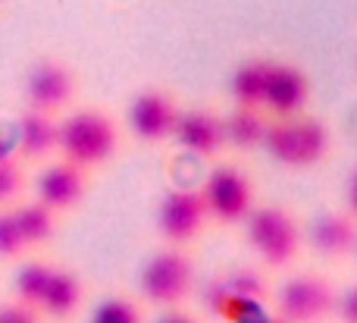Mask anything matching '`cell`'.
<instances>
[{"instance_id": "1", "label": "cell", "mask_w": 357, "mask_h": 323, "mask_svg": "<svg viewBox=\"0 0 357 323\" xmlns=\"http://www.w3.org/2000/svg\"><path fill=\"white\" fill-rule=\"evenodd\" d=\"M119 151V126L100 107H82L56 119V157L82 170H98Z\"/></svg>"}, {"instance_id": "2", "label": "cell", "mask_w": 357, "mask_h": 323, "mask_svg": "<svg viewBox=\"0 0 357 323\" xmlns=\"http://www.w3.org/2000/svg\"><path fill=\"white\" fill-rule=\"evenodd\" d=\"M245 239L248 248L270 270L291 267L304 245L301 223L282 204H254V211L245 217Z\"/></svg>"}, {"instance_id": "3", "label": "cell", "mask_w": 357, "mask_h": 323, "mask_svg": "<svg viewBox=\"0 0 357 323\" xmlns=\"http://www.w3.org/2000/svg\"><path fill=\"white\" fill-rule=\"evenodd\" d=\"M333 135L329 126L317 117H291V119H273L266 123L264 148L276 163L289 170H307L326 160Z\"/></svg>"}, {"instance_id": "4", "label": "cell", "mask_w": 357, "mask_h": 323, "mask_svg": "<svg viewBox=\"0 0 357 323\" xmlns=\"http://www.w3.org/2000/svg\"><path fill=\"white\" fill-rule=\"evenodd\" d=\"M195 280L197 270L188 251L167 245L144 261L138 273V292L148 305L167 311V308H178L182 301H188V295L195 292Z\"/></svg>"}, {"instance_id": "5", "label": "cell", "mask_w": 357, "mask_h": 323, "mask_svg": "<svg viewBox=\"0 0 357 323\" xmlns=\"http://www.w3.org/2000/svg\"><path fill=\"white\" fill-rule=\"evenodd\" d=\"M210 220L222 226H238L254 211V182L235 163H220L207 173L201 186Z\"/></svg>"}, {"instance_id": "6", "label": "cell", "mask_w": 357, "mask_h": 323, "mask_svg": "<svg viewBox=\"0 0 357 323\" xmlns=\"http://www.w3.org/2000/svg\"><path fill=\"white\" fill-rule=\"evenodd\" d=\"M207 220H210V213H207V204H204L201 188L176 186L157 204V232L173 248L195 245L201 239Z\"/></svg>"}, {"instance_id": "7", "label": "cell", "mask_w": 357, "mask_h": 323, "mask_svg": "<svg viewBox=\"0 0 357 323\" xmlns=\"http://www.w3.org/2000/svg\"><path fill=\"white\" fill-rule=\"evenodd\" d=\"M335 311V289L320 273H295L276 289V314L285 323H323Z\"/></svg>"}, {"instance_id": "8", "label": "cell", "mask_w": 357, "mask_h": 323, "mask_svg": "<svg viewBox=\"0 0 357 323\" xmlns=\"http://www.w3.org/2000/svg\"><path fill=\"white\" fill-rule=\"evenodd\" d=\"M75 73L69 63L56 60V57H41L29 66L22 82V98L29 110H41V113H63L75 98Z\"/></svg>"}, {"instance_id": "9", "label": "cell", "mask_w": 357, "mask_h": 323, "mask_svg": "<svg viewBox=\"0 0 357 323\" xmlns=\"http://www.w3.org/2000/svg\"><path fill=\"white\" fill-rule=\"evenodd\" d=\"M178 104L163 88H144L129 100V129L138 142L163 144L173 138Z\"/></svg>"}, {"instance_id": "10", "label": "cell", "mask_w": 357, "mask_h": 323, "mask_svg": "<svg viewBox=\"0 0 357 323\" xmlns=\"http://www.w3.org/2000/svg\"><path fill=\"white\" fill-rule=\"evenodd\" d=\"M85 192H88V170L75 167V163L63 160V157L44 160V167L35 176V198L41 204H47L50 211H56L60 217L75 211L82 204V198H85Z\"/></svg>"}, {"instance_id": "11", "label": "cell", "mask_w": 357, "mask_h": 323, "mask_svg": "<svg viewBox=\"0 0 357 323\" xmlns=\"http://www.w3.org/2000/svg\"><path fill=\"white\" fill-rule=\"evenodd\" d=\"M310 100V79L301 66L295 63H276L270 66L264 94V113L273 119H291L301 117Z\"/></svg>"}, {"instance_id": "12", "label": "cell", "mask_w": 357, "mask_h": 323, "mask_svg": "<svg viewBox=\"0 0 357 323\" xmlns=\"http://www.w3.org/2000/svg\"><path fill=\"white\" fill-rule=\"evenodd\" d=\"M173 138L182 151L195 157H216L226 148V132H222V117L207 107H191L178 110Z\"/></svg>"}, {"instance_id": "13", "label": "cell", "mask_w": 357, "mask_h": 323, "mask_svg": "<svg viewBox=\"0 0 357 323\" xmlns=\"http://www.w3.org/2000/svg\"><path fill=\"white\" fill-rule=\"evenodd\" d=\"M13 154L22 163H44L56 154V117L25 107L13 129Z\"/></svg>"}, {"instance_id": "14", "label": "cell", "mask_w": 357, "mask_h": 323, "mask_svg": "<svg viewBox=\"0 0 357 323\" xmlns=\"http://www.w3.org/2000/svg\"><path fill=\"white\" fill-rule=\"evenodd\" d=\"M310 248L320 257L342 261L357 248V220L348 211H326L310 223Z\"/></svg>"}, {"instance_id": "15", "label": "cell", "mask_w": 357, "mask_h": 323, "mask_svg": "<svg viewBox=\"0 0 357 323\" xmlns=\"http://www.w3.org/2000/svg\"><path fill=\"white\" fill-rule=\"evenodd\" d=\"M82 301H85V286H82V276L69 267H56L47 280L41 301H38V314L44 320H73L82 311Z\"/></svg>"}, {"instance_id": "16", "label": "cell", "mask_w": 357, "mask_h": 323, "mask_svg": "<svg viewBox=\"0 0 357 323\" xmlns=\"http://www.w3.org/2000/svg\"><path fill=\"white\" fill-rule=\"evenodd\" d=\"M13 213H16L19 232L25 239V248L31 251H44L50 242L56 239V226H60V213L50 211L47 204H41L38 198H19L13 204Z\"/></svg>"}, {"instance_id": "17", "label": "cell", "mask_w": 357, "mask_h": 323, "mask_svg": "<svg viewBox=\"0 0 357 323\" xmlns=\"http://www.w3.org/2000/svg\"><path fill=\"white\" fill-rule=\"evenodd\" d=\"M273 60L264 57H251L245 60L229 79V98L235 107H257L264 110V94H266V79H270Z\"/></svg>"}, {"instance_id": "18", "label": "cell", "mask_w": 357, "mask_h": 323, "mask_svg": "<svg viewBox=\"0 0 357 323\" xmlns=\"http://www.w3.org/2000/svg\"><path fill=\"white\" fill-rule=\"evenodd\" d=\"M266 117L257 107H232V113L222 117V132H226V148H238V151H254L264 144V132H266Z\"/></svg>"}, {"instance_id": "19", "label": "cell", "mask_w": 357, "mask_h": 323, "mask_svg": "<svg viewBox=\"0 0 357 323\" xmlns=\"http://www.w3.org/2000/svg\"><path fill=\"white\" fill-rule=\"evenodd\" d=\"M50 273H54V264L44 261V257H22V261H16V273H13V299L38 311V301H41L44 289H47Z\"/></svg>"}, {"instance_id": "20", "label": "cell", "mask_w": 357, "mask_h": 323, "mask_svg": "<svg viewBox=\"0 0 357 323\" xmlns=\"http://www.w3.org/2000/svg\"><path fill=\"white\" fill-rule=\"evenodd\" d=\"M88 323H144V317H142V308H138L135 299L113 292V295H104V299L94 305Z\"/></svg>"}, {"instance_id": "21", "label": "cell", "mask_w": 357, "mask_h": 323, "mask_svg": "<svg viewBox=\"0 0 357 323\" xmlns=\"http://www.w3.org/2000/svg\"><path fill=\"white\" fill-rule=\"evenodd\" d=\"M22 257H29V248H25V239L19 232L13 204L0 207V264H16Z\"/></svg>"}, {"instance_id": "22", "label": "cell", "mask_w": 357, "mask_h": 323, "mask_svg": "<svg viewBox=\"0 0 357 323\" xmlns=\"http://www.w3.org/2000/svg\"><path fill=\"white\" fill-rule=\"evenodd\" d=\"M25 192V163L16 154L0 160V207H10Z\"/></svg>"}, {"instance_id": "23", "label": "cell", "mask_w": 357, "mask_h": 323, "mask_svg": "<svg viewBox=\"0 0 357 323\" xmlns=\"http://www.w3.org/2000/svg\"><path fill=\"white\" fill-rule=\"evenodd\" d=\"M0 323H44V317L35 308L10 299V301H0Z\"/></svg>"}, {"instance_id": "24", "label": "cell", "mask_w": 357, "mask_h": 323, "mask_svg": "<svg viewBox=\"0 0 357 323\" xmlns=\"http://www.w3.org/2000/svg\"><path fill=\"white\" fill-rule=\"evenodd\" d=\"M335 311L342 323H357V283L342 292V299H335Z\"/></svg>"}, {"instance_id": "25", "label": "cell", "mask_w": 357, "mask_h": 323, "mask_svg": "<svg viewBox=\"0 0 357 323\" xmlns=\"http://www.w3.org/2000/svg\"><path fill=\"white\" fill-rule=\"evenodd\" d=\"M154 323H201V320H197L195 314L182 311V308H167V311H163Z\"/></svg>"}, {"instance_id": "26", "label": "cell", "mask_w": 357, "mask_h": 323, "mask_svg": "<svg viewBox=\"0 0 357 323\" xmlns=\"http://www.w3.org/2000/svg\"><path fill=\"white\" fill-rule=\"evenodd\" d=\"M345 211L357 220V167L348 176V188H345Z\"/></svg>"}, {"instance_id": "27", "label": "cell", "mask_w": 357, "mask_h": 323, "mask_svg": "<svg viewBox=\"0 0 357 323\" xmlns=\"http://www.w3.org/2000/svg\"><path fill=\"white\" fill-rule=\"evenodd\" d=\"M245 323H285V320L279 317V314H264V311H257L254 317H248Z\"/></svg>"}, {"instance_id": "28", "label": "cell", "mask_w": 357, "mask_h": 323, "mask_svg": "<svg viewBox=\"0 0 357 323\" xmlns=\"http://www.w3.org/2000/svg\"><path fill=\"white\" fill-rule=\"evenodd\" d=\"M10 154H13V144H6L3 135H0V160H3V157H10Z\"/></svg>"}, {"instance_id": "29", "label": "cell", "mask_w": 357, "mask_h": 323, "mask_svg": "<svg viewBox=\"0 0 357 323\" xmlns=\"http://www.w3.org/2000/svg\"><path fill=\"white\" fill-rule=\"evenodd\" d=\"M0 3H3V0H0Z\"/></svg>"}]
</instances>
